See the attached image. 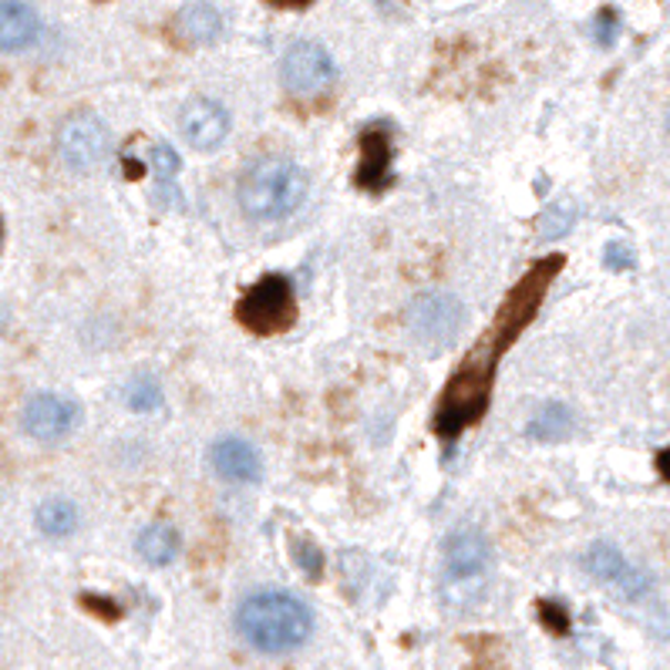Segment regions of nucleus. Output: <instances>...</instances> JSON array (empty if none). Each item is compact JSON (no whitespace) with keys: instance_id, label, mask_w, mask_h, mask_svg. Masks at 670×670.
Wrapping results in <instances>:
<instances>
[{"instance_id":"9b49d317","label":"nucleus","mask_w":670,"mask_h":670,"mask_svg":"<svg viewBox=\"0 0 670 670\" xmlns=\"http://www.w3.org/2000/svg\"><path fill=\"white\" fill-rule=\"evenodd\" d=\"M361 145V162H358V173H354V183L358 189L371 193V196H381L391 189L394 176H391V165H394V142H391V132L388 125H368L358 138Z\"/></svg>"},{"instance_id":"bb28decb","label":"nucleus","mask_w":670,"mask_h":670,"mask_svg":"<svg viewBox=\"0 0 670 670\" xmlns=\"http://www.w3.org/2000/svg\"><path fill=\"white\" fill-rule=\"evenodd\" d=\"M270 8H277V11H303V8H310L313 0H267Z\"/></svg>"},{"instance_id":"9d476101","label":"nucleus","mask_w":670,"mask_h":670,"mask_svg":"<svg viewBox=\"0 0 670 670\" xmlns=\"http://www.w3.org/2000/svg\"><path fill=\"white\" fill-rule=\"evenodd\" d=\"M492 563V546L485 533L462 526L445 539V579L452 586H472L482 583Z\"/></svg>"},{"instance_id":"f8f14e48","label":"nucleus","mask_w":670,"mask_h":670,"mask_svg":"<svg viewBox=\"0 0 670 670\" xmlns=\"http://www.w3.org/2000/svg\"><path fill=\"white\" fill-rule=\"evenodd\" d=\"M233 118L229 112L213 99H189L179 109V132L196 152H213L229 138Z\"/></svg>"},{"instance_id":"dca6fc26","label":"nucleus","mask_w":670,"mask_h":670,"mask_svg":"<svg viewBox=\"0 0 670 670\" xmlns=\"http://www.w3.org/2000/svg\"><path fill=\"white\" fill-rule=\"evenodd\" d=\"M573 429H576L573 411H569L566 404H559V401H549V404H543V408L533 414V422H529L526 435H529L533 442L556 445V442H566V439L573 435Z\"/></svg>"},{"instance_id":"b1692460","label":"nucleus","mask_w":670,"mask_h":670,"mask_svg":"<svg viewBox=\"0 0 670 670\" xmlns=\"http://www.w3.org/2000/svg\"><path fill=\"white\" fill-rule=\"evenodd\" d=\"M617 34H620V14H617L614 8H604V11L594 18V38H597L600 48H610V44L617 41Z\"/></svg>"},{"instance_id":"393cba45","label":"nucleus","mask_w":670,"mask_h":670,"mask_svg":"<svg viewBox=\"0 0 670 670\" xmlns=\"http://www.w3.org/2000/svg\"><path fill=\"white\" fill-rule=\"evenodd\" d=\"M539 614H543V623H546L549 630H556V633H566V630H569V617H566L563 607H556V604H539Z\"/></svg>"},{"instance_id":"4be33fe9","label":"nucleus","mask_w":670,"mask_h":670,"mask_svg":"<svg viewBox=\"0 0 670 670\" xmlns=\"http://www.w3.org/2000/svg\"><path fill=\"white\" fill-rule=\"evenodd\" d=\"M573 223H576V209H573L569 203L549 206V209L539 216V229H543V236H563Z\"/></svg>"},{"instance_id":"20e7f679","label":"nucleus","mask_w":670,"mask_h":670,"mask_svg":"<svg viewBox=\"0 0 670 670\" xmlns=\"http://www.w3.org/2000/svg\"><path fill=\"white\" fill-rule=\"evenodd\" d=\"M236 320L254 338H280L297 323V293L284 274H267L236 300Z\"/></svg>"},{"instance_id":"0eeeda50","label":"nucleus","mask_w":670,"mask_h":670,"mask_svg":"<svg viewBox=\"0 0 670 670\" xmlns=\"http://www.w3.org/2000/svg\"><path fill=\"white\" fill-rule=\"evenodd\" d=\"M338 78V64H333L330 51L317 41H297L284 54V89L297 99H313L327 92Z\"/></svg>"},{"instance_id":"423d86ee","label":"nucleus","mask_w":670,"mask_h":670,"mask_svg":"<svg viewBox=\"0 0 670 670\" xmlns=\"http://www.w3.org/2000/svg\"><path fill=\"white\" fill-rule=\"evenodd\" d=\"M462 323H465V307L455 293H445V290H429L422 297H414L408 307V330L418 344L445 348L458 338Z\"/></svg>"},{"instance_id":"f3484780","label":"nucleus","mask_w":670,"mask_h":670,"mask_svg":"<svg viewBox=\"0 0 670 670\" xmlns=\"http://www.w3.org/2000/svg\"><path fill=\"white\" fill-rule=\"evenodd\" d=\"M135 549L148 566H169L179 553V533L165 523H152L138 533Z\"/></svg>"},{"instance_id":"a878e982","label":"nucleus","mask_w":670,"mask_h":670,"mask_svg":"<svg viewBox=\"0 0 670 670\" xmlns=\"http://www.w3.org/2000/svg\"><path fill=\"white\" fill-rule=\"evenodd\" d=\"M85 607H92L95 614H105L109 620H115V617H118V607H115L112 600H95V597H85Z\"/></svg>"},{"instance_id":"39448f33","label":"nucleus","mask_w":670,"mask_h":670,"mask_svg":"<svg viewBox=\"0 0 670 670\" xmlns=\"http://www.w3.org/2000/svg\"><path fill=\"white\" fill-rule=\"evenodd\" d=\"M54 145H58V155H61V162L68 165V169L92 173L112 152V132L99 115L74 112L58 125Z\"/></svg>"},{"instance_id":"ddd939ff","label":"nucleus","mask_w":670,"mask_h":670,"mask_svg":"<svg viewBox=\"0 0 670 670\" xmlns=\"http://www.w3.org/2000/svg\"><path fill=\"white\" fill-rule=\"evenodd\" d=\"M209 462H213V468H216L219 478L236 482V485L257 482L260 472H264L260 452L249 445V442H243V439H219L209 449Z\"/></svg>"},{"instance_id":"aec40b11","label":"nucleus","mask_w":670,"mask_h":670,"mask_svg":"<svg viewBox=\"0 0 670 670\" xmlns=\"http://www.w3.org/2000/svg\"><path fill=\"white\" fill-rule=\"evenodd\" d=\"M125 404H128L132 411H155V408L162 404V388H158V381L148 378V374H138V378L125 388Z\"/></svg>"},{"instance_id":"2eb2a0df","label":"nucleus","mask_w":670,"mask_h":670,"mask_svg":"<svg viewBox=\"0 0 670 670\" xmlns=\"http://www.w3.org/2000/svg\"><path fill=\"white\" fill-rule=\"evenodd\" d=\"M176 34L186 44H213L223 34V18L213 4H189L176 18Z\"/></svg>"},{"instance_id":"1a4fd4ad","label":"nucleus","mask_w":670,"mask_h":670,"mask_svg":"<svg viewBox=\"0 0 670 670\" xmlns=\"http://www.w3.org/2000/svg\"><path fill=\"white\" fill-rule=\"evenodd\" d=\"M74 425H78V404L54 391H41V394L28 398V404L21 411V429L41 445L68 439Z\"/></svg>"},{"instance_id":"5701e85b","label":"nucleus","mask_w":670,"mask_h":670,"mask_svg":"<svg viewBox=\"0 0 670 670\" xmlns=\"http://www.w3.org/2000/svg\"><path fill=\"white\" fill-rule=\"evenodd\" d=\"M604 264H607V270H614V274H623V270H633V264H637V254L627 246V243H620V239H614V243H607V249H604Z\"/></svg>"},{"instance_id":"6ab92c4d","label":"nucleus","mask_w":670,"mask_h":670,"mask_svg":"<svg viewBox=\"0 0 670 670\" xmlns=\"http://www.w3.org/2000/svg\"><path fill=\"white\" fill-rule=\"evenodd\" d=\"M152 169H155V176H158V193H162V196H176L173 183H176V176H179V169H183L179 155H176L169 145H155V148H152Z\"/></svg>"},{"instance_id":"412c9836","label":"nucleus","mask_w":670,"mask_h":670,"mask_svg":"<svg viewBox=\"0 0 670 670\" xmlns=\"http://www.w3.org/2000/svg\"><path fill=\"white\" fill-rule=\"evenodd\" d=\"M293 559H297V566L303 569V576H310V579H320V576H323V553H320L317 543H310V539H293Z\"/></svg>"},{"instance_id":"c85d7f7f","label":"nucleus","mask_w":670,"mask_h":670,"mask_svg":"<svg viewBox=\"0 0 670 670\" xmlns=\"http://www.w3.org/2000/svg\"><path fill=\"white\" fill-rule=\"evenodd\" d=\"M667 135H670V112H667Z\"/></svg>"},{"instance_id":"f257e3e1","label":"nucleus","mask_w":670,"mask_h":670,"mask_svg":"<svg viewBox=\"0 0 670 670\" xmlns=\"http://www.w3.org/2000/svg\"><path fill=\"white\" fill-rule=\"evenodd\" d=\"M566 257L549 254L536 260L495 307L492 320L478 333V341L465 351L458 368L442 388L439 408H435V435L442 442H458L465 429L478 425L482 414L488 411L492 391H495V374L498 361L506 358V351L523 338L526 327L536 320L539 307L546 303L549 287L563 274Z\"/></svg>"},{"instance_id":"4468645a","label":"nucleus","mask_w":670,"mask_h":670,"mask_svg":"<svg viewBox=\"0 0 670 670\" xmlns=\"http://www.w3.org/2000/svg\"><path fill=\"white\" fill-rule=\"evenodd\" d=\"M41 38V18L24 0H0V54L28 51Z\"/></svg>"},{"instance_id":"cd10ccee","label":"nucleus","mask_w":670,"mask_h":670,"mask_svg":"<svg viewBox=\"0 0 670 670\" xmlns=\"http://www.w3.org/2000/svg\"><path fill=\"white\" fill-rule=\"evenodd\" d=\"M653 465H657L660 478H667V482H670V449H660V452H657V462H653Z\"/></svg>"},{"instance_id":"7ed1b4c3","label":"nucleus","mask_w":670,"mask_h":670,"mask_svg":"<svg viewBox=\"0 0 670 670\" xmlns=\"http://www.w3.org/2000/svg\"><path fill=\"white\" fill-rule=\"evenodd\" d=\"M310 176L300 162L287 155H264L246 165L236 186V203L254 223H280L303 206Z\"/></svg>"},{"instance_id":"6e6552de","label":"nucleus","mask_w":670,"mask_h":670,"mask_svg":"<svg viewBox=\"0 0 670 670\" xmlns=\"http://www.w3.org/2000/svg\"><path fill=\"white\" fill-rule=\"evenodd\" d=\"M583 566L594 579H600L610 590H617L623 600H643L650 594V576L637 569L617 546L610 543H594L583 556Z\"/></svg>"},{"instance_id":"f03ea898","label":"nucleus","mask_w":670,"mask_h":670,"mask_svg":"<svg viewBox=\"0 0 670 670\" xmlns=\"http://www.w3.org/2000/svg\"><path fill=\"white\" fill-rule=\"evenodd\" d=\"M239 637L260 653H290L313 633V614L303 600L284 590H260L236 610Z\"/></svg>"},{"instance_id":"a211bd4d","label":"nucleus","mask_w":670,"mask_h":670,"mask_svg":"<svg viewBox=\"0 0 670 670\" xmlns=\"http://www.w3.org/2000/svg\"><path fill=\"white\" fill-rule=\"evenodd\" d=\"M34 523L48 539H64V536H71L78 529V509H74V502H68V498H48V502H41V506H38Z\"/></svg>"}]
</instances>
